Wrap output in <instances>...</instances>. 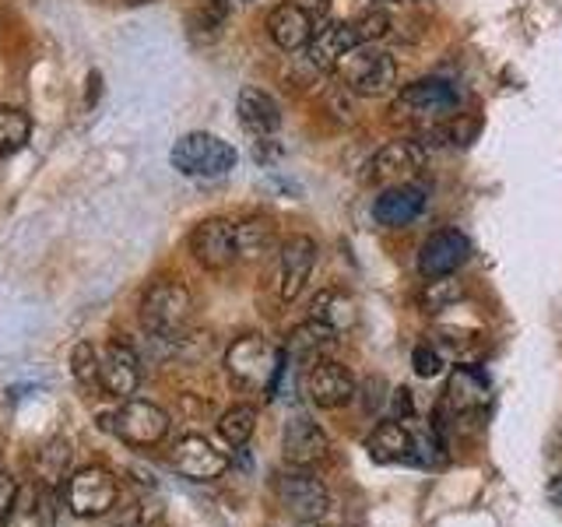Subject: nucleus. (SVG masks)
I'll return each mask as SVG.
<instances>
[{
  "label": "nucleus",
  "instance_id": "obj_1",
  "mask_svg": "<svg viewBox=\"0 0 562 527\" xmlns=\"http://www.w3.org/2000/svg\"><path fill=\"white\" fill-rule=\"evenodd\" d=\"M172 169H180L183 176L193 180H218V176L236 169V148L222 141L218 134L207 131H190L172 145Z\"/></svg>",
  "mask_w": 562,
  "mask_h": 527
},
{
  "label": "nucleus",
  "instance_id": "obj_2",
  "mask_svg": "<svg viewBox=\"0 0 562 527\" xmlns=\"http://www.w3.org/2000/svg\"><path fill=\"white\" fill-rule=\"evenodd\" d=\"M334 70H338V78L348 92L362 99H380L386 92H394V85H397L394 57L376 46H356Z\"/></svg>",
  "mask_w": 562,
  "mask_h": 527
},
{
  "label": "nucleus",
  "instance_id": "obj_3",
  "mask_svg": "<svg viewBox=\"0 0 562 527\" xmlns=\"http://www.w3.org/2000/svg\"><path fill=\"white\" fill-rule=\"evenodd\" d=\"M193 316V299L180 281H155L140 299V321L158 338H180Z\"/></svg>",
  "mask_w": 562,
  "mask_h": 527
},
{
  "label": "nucleus",
  "instance_id": "obj_4",
  "mask_svg": "<svg viewBox=\"0 0 562 527\" xmlns=\"http://www.w3.org/2000/svg\"><path fill=\"white\" fill-rule=\"evenodd\" d=\"M274 496L278 503L289 509V517L313 524L327 517L330 509V492L327 485L316 479V471L303 468V464H289L285 471L274 479Z\"/></svg>",
  "mask_w": 562,
  "mask_h": 527
},
{
  "label": "nucleus",
  "instance_id": "obj_5",
  "mask_svg": "<svg viewBox=\"0 0 562 527\" xmlns=\"http://www.w3.org/2000/svg\"><path fill=\"white\" fill-rule=\"evenodd\" d=\"M105 426L116 439L131 447H155L162 444L169 433V415L158 408L155 401H137L127 397L113 415H105Z\"/></svg>",
  "mask_w": 562,
  "mask_h": 527
},
{
  "label": "nucleus",
  "instance_id": "obj_6",
  "mask_svg": "<svg viewBox=\"0 0 562 527\" xmlns=\"http://www.w3.org/2000/svg\"><path fill=\"white\" fill-rule=\"evenodd\" d=\"M120 500V485H116V474L110 468H81L67 479V506L75 517H102L110 514Z\"/></svg>",
  "mask_w": 562,
  "mask_h": 527
},
{
  "label": "nucleus",
  "instance_id": "obj_7",
  "mask_svg": "<svg viewBox=\"0 0 562 527\" xmlns=\"http://www.w3.org/2000/svg\"><path fill=\"white\" fill-rule=\"evenodd\" d=\"M426 158H429V148L422 145V141H412V137L391 141V145H383V148L366 162L362 180H366V183H376V187L408 183L412 176L422 172V166H426Z\"/></svg>",
  "mask_w": 562,
  "mask_h": 527
},
{
  "label": "nucleus",
  "instance_id": "obj_8",
  "mask_svg": "<svg viewBox=\"0 0 562 527\" xmlns=\"http://www.w3.org/2000/svg\"><path fill=\"white\" fill-rule=\"evenodd\" d=\"M278 359L281 351H274L260 334H243L225 351V369L228 377L243 386H271L278 373Z\"/></svg>",
  "mask_w": 562,
  "mask_h": 527
},
{
  "label": "nucleus",
  "instance_id": "obj_9",
  "mask_svg": "<svg viewBox=\"0 0 562 527\" xmlns=\"http://www.w3.org/2000/svg\"><path fill=\"white\" fill-rule=\"evenodd\" d=\"M457 110V88L443 78H418L412 85L401 88V96L394 99V113L422 120V123H436Z\"/></svg>",
  "mask_w": 562,
  "mask_h": 527
},
{
  "label": "nucleus",
  "instance_id": "obj_10",
  "mask_svg": "<svg viewBox=\"0 0 562 527\" xmlns=\"http://www.w3.org/2000/svg\"><path fill=\"white\" fill-rule=\"evenodd\" d=\"M316 246L313 236H289L278 250V299L281 303H295L303 289L310 285V274L316 268Z\"/></svg>",
  "mask_w": 562,
  "mask_h": 527
},
{
  "label": "nucleus",
  "instance_id": "obj_11",
  "mask_svg": "<svg viewBox=\"0 0 562 527\" xmlns=\"http://www.w3.org/2000/svg\"><path fill=\"white\" fill-rule=\"evenodd\" d=\"M303 394L310 397L313 408H345V404L356 397V377L348 373L341 362L330 359H316L303 373Z\"/></svg>",
  "mask_w": 562,
  "mask_h": 527
},
{
  "label": "nucleus",
  "instance_id": "obj_12",
  "mask_svg": "<svg viewBox=\"0 0 562 527\" xmlns=\"http://www.w3.org/2000/svg\"><path fill=\"white\" fill-rule=\"evenodd\" d=\"M190 254L207 271H225L239 257L236 246V225L225 218H204L190 233Z\"/></svg>",
  "mask_w": 562,
  "mask_h": 527
},
{
  "label": "nucleus",
  "instance_id": "obj_13",
  "mask_svg": "<svg viewBox=\"0 0 562 527\" xmlns=\"http://www.w3.org/2000/svg\"><path fill=\"white\" fill-rule=\"evenodd\" d=\"M468 257H471L468 236L457 233V228H439V233H432L426 243H422V250H418V274L422 278L453 274Z\"/></svg>",
  "mask_w": 562,
  "mask_h": 527
},
{
  "label": "nucleus",
  "instance_id": "obj_14",
  "mask_svg": "<svg viewBox=\"0 0 562 527\" xmlns=\"http://www.w3.org/2000/svg\"><path fill=\"white\" fill-rule=\"evenodd\" d=\"M169 461L190 482H215L228 471V457L211 447L204 436H183L180 444L172 447Z\"/></svg>",
  "mask_w": 562,
  "mask_h": 527
},
{
  "label": "nucleus",
  "instance_id": "obj_15",
  "mask_svg": "<svg viewBox=\"0 0 562 527\" xmlns=\"http://www.w3.org/2000/svg\"><path fill=\"white\" fill-rule=\"evenodd\" d=\"M53 517H57V489L46 482H29L18 489L4 527H53Z\"/></svg>",
  "mask_w": 562,
  "mask_h": 527
},
{
  "label": "nucleus",
  "instance_id": "obj_16",
  "mask_svg": "<svg viewBox=\"0 0 562 527\" xmlns=\"http://www.w3.org/2000/svg\"><path fill=\"white\" fill-rule=\"evenodd\" d=\"M137 386H140V359L134 356L131 345L113 341L102 356V394L127 401Z\"/></svg>",
  "mask_w": 562,
  "mask_h": 527
},
{
  "label": "nucleus",
  "instance_id": "obj_17",
  "mask_svg": "<svg viewBox=\"0 0 562 527\" xmlns=\"http://www.w3.org/2000/svg\"><path fill=\"white\" fill-rule=\"evenodd\" d=\"M422 208H426V190L418 183H397L386 187L373 201V218L386 228H401L412 225L422 215Z\"/></svg>",
  "mask_w": 562,
  "mask_h": 527
},
{
  "label": "nucleus",
  "instance_id": "obj_18",
  "mask_svg": "<svg viewBox=\"0 0 562 527\" xmlns=\"http://www.w3.org/2000/svg\"><path fill=\"white\" fill-rule=\"evenodd\" d=\"M356 46H362V43H359L356 29H351V22H330L313 32L306 57L316 70H334Z\"/></svg>",
  "mask_w": 562,
  "mask_h": 527
},
{
  "label": "nucleus",
  "instance_id": "obj_19",
  "mask_svg": "<svg viewBox=\"0 0 562 527\" xmlns=\"http://www.w3.org/2000/svg\"><path fill=\"white\" fill-rule=\"evenodd\" d=\"M281 444H285V461L289 464H303V468L324 461L327 450H330L327 433L316 426L313 418H306V415H292V422L285 426V439H281Z\"/></svg>",
  "mask_w": 562,
  "mask_h": 527
},
{
  "label": "nucleus",
  "instance_id": "obj_20",
  "mask_svg": "<svg viewBox=\"0 0 562 527\" xmlns=\"http://www.w3.org/2000/svg\"><path fill=\"white\" fill-rule=\"evenodd\" d=\"M313 18L306 8H299V4H278L271 14H268V35H271V43L278 49H285V53H299V49H306L310 40H313Z\"/></svg>",
  "mask_w": 562,
  "mask_h": 527
},
{
  "label": "nucleus",
  "instance_id": "obj_21",
  "mask_svg": "<svg viewBox=\"0 0 562 527\" xmlns=\"http://www.w3.org/2000/svg\"><path fill=\"white\" fill-rule=\"evenodd\" d=\"M236 113H239V123L254 137H271L281 127V105L274 102V96H268L263 88H254V85H246L239 92Z\"/></svg>",
  "mask_w": 562,
  "mask_h": 527
},
{
  "label": "nucleus",
  "instance_id": "obj_22",
  "mask_svg": "<svg viewBox=\"0 0 562 527\" xmlns=\"http://www.w3.org/2000/svg\"><path fill=\"white\" fill-rule=\"evenodd\" d=\"M310 321L330 327L334 334H341L359 324V306L345 289H321L310 303Z\"/></svg>",
  "mask_w": 562,
  "mask_h": 527
},
{
  "label": "nucleus",
  "instance_id": "obj_23",
  "mask_svg": "<svg viewBox=\"0 0 562 527\" xmlns=\"http://www.w3.org/2000/svg\"><path fill=\"white\" fill-rule=\"evenodd\" d=\"M488 401V377L474 366H457L447 380V404L457 415L479 412Z\"/></svg>",
  "mask_w": 562,
  "mask_h": 527
},
{
  "label": "nucleus",
  "instance_id": "obj_24",
  "mask_svg": "<svg viewBox=\"0 0 562 527\" xmlns=\"http://www.w3.org/2000/svg\"><path fill=\"white\" fill-rule=\"evenodd\" d=\"M366 450L373 461L380 464H397V461H412V429L404 422L391 418V422H380V426L369 433L366 439Z\"/></svg>",
  "mask_w": 562,
  "mask_h": 527
},
{
  "label": "nucleus",
  "instance_id": "obj_25",
  "mask_svg": "<svg viewBox=\"0 0 562 527\" xmlns=\"http://www.w3.org/2000/svg\"><path fill=\"white\" fill-rule=\"evenodd\" d=\"M274 243H278V233H274V222L271 218H246L236 225V246H239V257L243 260H260V257H268L274 250Z\"/></svg>",
  "mask_w": 562,
  "mask_h": 527
},
{
  "label": "nucleus",
  "instance_id": "obj_26",
  "mask_svg": "<svg viewBox=\"0 0 562 527\" xmlns=\"http://www.w3.org/2000/svg\"><path fill=\"white\" fill-rule=\"evenodd\" d=\"M32 137V116L18 105H0V158L18 155Z\"/></svg>",
  "mask_w": 562,
  "mask_h": 527
},
{
  "label": "nucleus",
  "instance_id": "obj_27",
  "mask_svg": "<svg viewBox=\"0 0 562 527\" xmlns=\"http://www.w3.org/2000/svg\"><path fill=\"white\" fill-rule=\"evenodd\" d=\"M70 377L85 394L102 391V356L92 341H78L75 351H70Z\"/></svg>",
  "mask_w": 562,
  "mask_h": 527
},
{
  "label": "nucleus",
  "instance_id": "obj_28",
  "mask_svg": "<svg viewBox=\"0 0 562 527\" xmlns=\"http://www.w3.org/2000/svg\"><path fill=\"white\" fill-rule=\"evenodd\" d=\"M334 334L330 327H324V324H316V321H306V324H299L292 334H289V345H285V351L289 356H299V359H313V356H321V351H327L330 345H334ZM316 362V359H313Z\"/></svg>",
  "mask_w": 562,
  "mask_h": 527
},
{
  "label": "nucleus",
  "instance_id": "obj_29",
  "mask_svg": "<svg viewBox=\"0 0 562 527\" xmlns=\"http://www.w3.org/2000/svg\"><path fill=\"white\" fill-rule=\"evenodd\" d=\"M257 429V408L254 404H233L222 418H218V433L228 447H246Z\"/></svg>",
  "mask_w": 562,
  "mask_h": 527
},
{
  "label": "nucleus",
  "instance_id": "obj_30",
  "mask_svg": "<svg viewBox=\"0 0 562 527\" xmlns=\"http://www.w3.org/2000/svg\"><path fill=\"white\" fill-rule=\"evenodd\" d=\"M457 299H464V285L453 274H443V278H429V285L422 289L418 303L426 313H439V310L457 306Z\"/></svg>",
  "mask_w": 562,
  "mask_h": 527
},
{
  "label": "nucleus",
  "instance_id": "obj_31",
  "mask_svg": "<svg viewBox=\"0 0 562 527\" xmlns=\"http://www.w3.org/2000/svg\"><path fill=\"white\" fill-rule=\"evenodd\" d=\"M67 464H70V447L64 444V439H49V444L40 450V457H35V468H40V482H46L53 489H57V482L64 479Z\"/></svg>",
  "mask_w": 562,
  "mask_h": 527
},
{
  "label": "nucleus",
  "instance_id": "obj_32",
  "mask_svg": "<svg viewBox=\"0 0 562 527\" xmlns=\"http://www.w3.org/2000/svg\"><path fill=\"white\" fill-rule=\"evenodd\" d=\"M351 29H356L362 46H373L394 32V22H391V14H383V11H362L356 22H351Z\"/></svg>",
  "mask_w": 562,
  "mask_h": 527
},
{
  "label": "nucleus",
  "instance_id": "obj_33",
  "mask_svg": "<svg viewBox=\"0 0 562 527\" xmlns=\"http://www.w3.org/2000/svg\"><path fill=\"white\" fill-rule=\"evenodd\" d=\"M412 366H415V373H418L422 380H432V377L443 373V356H439V348H436V345L422 341V345H415V351H412Z\"/></svg>",
  "mask_w": 562,
  "mask_h": 527
},
{
  "label": "nucleus",
  "instance_id": "obj_34",
  "mask_svg": "<svg viewBox=\"0 0 562 527\" xmlns=\"http://www.w3.org/2000/svg\"><path fill=\"white\" fill-rule=\"evenodd\" d=\"M443 461V447H439V439L432 433H412V464H439Z\"/></svg>",
  "mask_w": 562,
  "mask_h": 527
},
{
  "label": "nucleus",
  "instance_id": "obj_35",
  "mask_svg": "<svg viewBox=\"0 0 562 527\" xmlns=\"http://www.w3.org/2000/svg\"><path fill=\"white\" fill-rule=\"evenodd\" d=\"M18 489H22V485L14 482V474L0 471V520H8L11 506H14V500H18Z\"/></svg>",
  "mask_w": 562,
  "mask_h": 527
},
{
  "label": "nucleus",
  "instance_id": "obj_36",
  "mask_svg": "<svg viewBox=\"0 0 562 527\" xmlns=\"http://www.w3.org/2000/svg\"><path fill=\"white\" fill-rule=\"evenodd\" d=\"M391 412H394V418H397V422L412 418L415 401H412V391H408V386H397V391H394V397H391Z\"/></svg>",
  "mask_w": 562,
  "mask_h": 527
},
{
  "label": "nucleus",
  "instance_id": "obj_37",
  "mask_svg": "<svg viewBox=\"0 0 562 527\" xmlns=\"http://www.w3.org/2000/svg\"><path fill=\"white\" fill-rule=\"evenodd\" d=\"M278 152L281 148H271V137H257V145H254V158H257V162H271Z\"/></svg>",
  "mask_w": 562,
  "mask_h": 527
},
{
  "label": "nucleus",
  "instance_id": "obj_38",
  "mask_svg": "<svg viewBox=\"0 0 562 527\" xmlns=\"http://www.w3.org/2000/svg\"><path fill=\"white\" fill-rule=\"evenodd\" d=\"M99 85H102L99 70H92V75H88V105H95V99H99Z\"/></svg>",
  "mask_w": 562,
  "mask_h": 527
},
{
  "label": "nucleus",
  "instance_id": "obj_39",
  "mask_svg": "<svg viewBox=\"0 0 562 527\" xmlns=\"http://www.w3.org/2000/svg\"><path fill=\"white\" fill-rule=\"evenodd\" d=\"M549 500H552L555 506H562V474H555V479L549 482Z\"/></svg>",
  "mask_w": 562,
  "mask_h": 527
},
{
  "label": "nucleus",
  "instance_id": "obj_40",
  "mask_svg": "<svg viewBox=\"0 0 562 527\" xmlns=\"http://www.w3.org/2000/svg\"><path fill=\"white\" fill-rule=\"evenodd\" d=\"M113 527H151V520H148V514H134V517L120 520V524H113Z\"/></svg>",
  "mask_w": 562,
  "mask_h": 527
},
{
  "label": "nucleus",
  "instance_id": "obj_41",
  "mask_svg": "<svg viewBox=\"0 0 562 527\" xmlns=\"http://www.w3.org/2000/svg\"><path fill=\"white\" fill-rule=\"evenodd\" d=\"M383 4H408V0H383Z\"/></svg>",
  "mask_w": 562,
  "mask_h": 527
},
{
  "label": "nucleus",
  "instance_id": "obj_42",
  "mask_svg": "<svg viewBox=\"0 0 562 527\" xmlns=\"http://www.w3.org/2000/svg\"><path fill=\"white\" fill-rule=\"evenodd\" d=\"M127 4H148V0H127Z\"/></svg>",
  "mask_w": 562,
  "mask_h": 527
}]
</instances>
